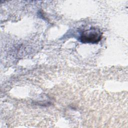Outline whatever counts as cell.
<instances>
[{
    "label": "cell",
    "instance_id": "cell-1",
    "mask_svg": "<svg viewBox=\"0 0 128 128\" xmlns=\"http://www.w3.org/2000/svg\"><path fill=\"white\" fill-rule=\"evenodd\" d=\"M102 38V33L100 30L96 28H91L84 31L80 36V41L84 44H96L99 42Z\"/></svg>",
    "mask_w": 128,
    "mask_h": 128
}]
</instances>
